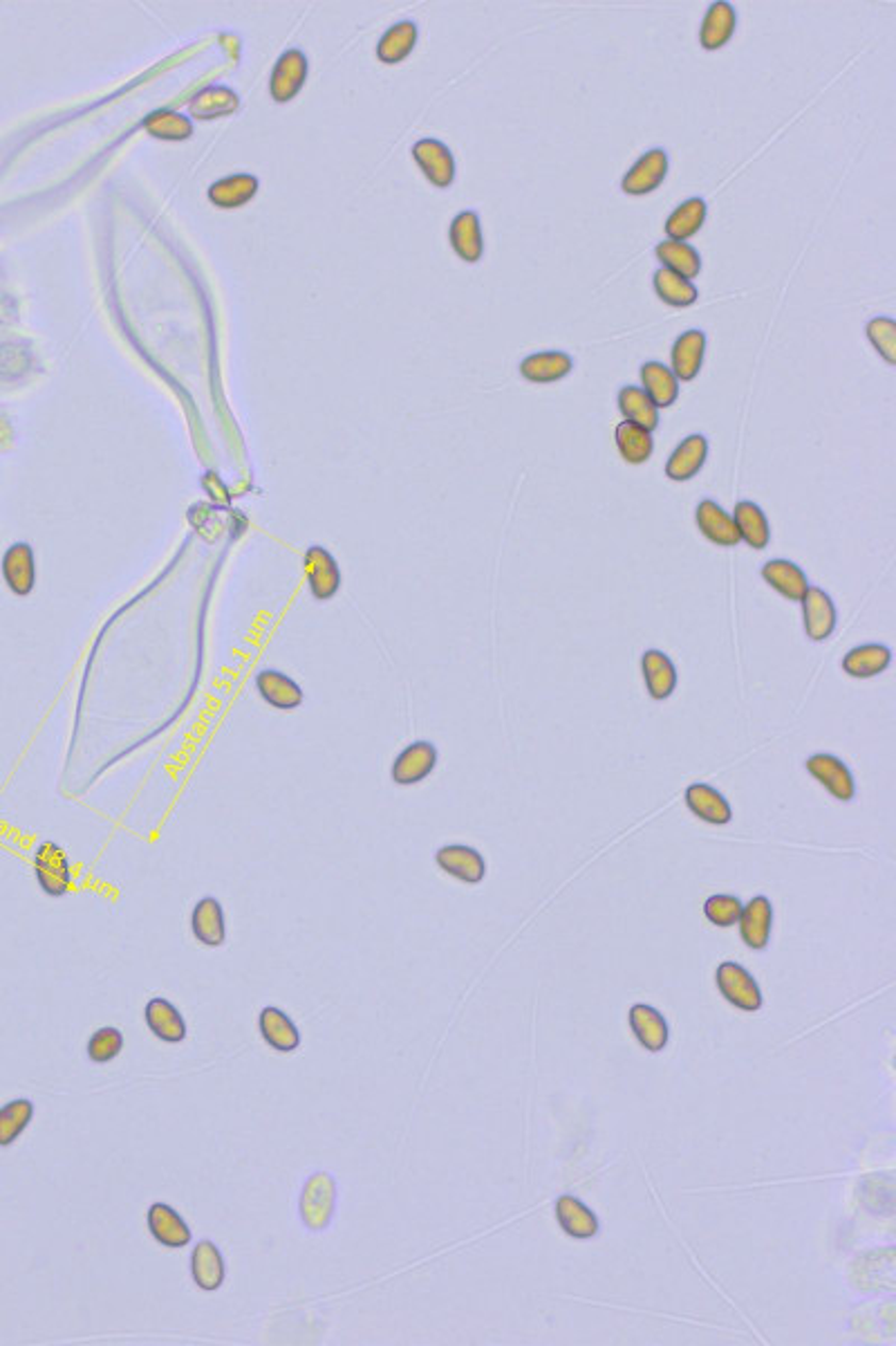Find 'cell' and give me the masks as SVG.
<instances>
[{
    "label": "cell",
    "instance_id": "1",
    "mask_svg": "<svg viewBox=\"0 0 896 1346\" xmlns=\"http://www.w3.org/2000/svg\"><path fill=\"white\" fill-rule=\"evenodd\" d=\"M337 1212V1181L327 1171H314L303 1183L298 1197L300 1223L310 1232H323L330 1228Z\"/></svg>",
    "mask_w": 896,
    "mask_h": 1346
},
{
    "label": "cell",
    "instance_id": "2",
    "mask_svg": "<svg viewBox=\"0 0 896 1346\" xmlns=\"http://www.w3.org/2000/svg\"><path fill=\"white\" fill-rule=\"evenodd\" d=\"M32 868L38 888L50 898H63L70 892L75 871L68 851L54 839L40 842L32 853Z\"/></svg>",
    "mask_w": 896,
    "mask_h": 1346
},
{
    "label": "cell",
    "instance_id": "3",
    "mask_svg": "<svg viewBox=\"0 0 896 1346\" xmlns=\"http://www.w3.org/2000/svg\"><path fill=\"white\" fill-rule=\"evenodd\" d=\"M303 573H305V583H308V591L314 602L325 604V602H332L339 595L343 586L341 566H339V559L325 546L312 544L310 548H305Z\"/></svg>",
    "mask_w": 896,
    "mask_h": 1346
},
{
    "label": "cell",
    "instance_id": "4",
    "mask_svg": "<svg viewBox=\"0 0 896 1346\" xmlns=\"http://www.w3.org/2000/svg\"><path fill=\"white\" fill-rule=\"evenodd\" d=\"M0 575L7 586V591L16 597H30L36 589V555L28 541H16L5 548L0 557Z\"/></svg>",
    "mask_w": 896,
    "mask_h": 1346
},
{
    "label": "cell",
    "instance_id": "5",
    "mask_svg": "<svg viewBox=\"0 0 896 1346\" xmlns=\"http://www.w3.org/2000/svg\"><path fill=\"white\" fill-rule=\"evenodd\" d=\"M715 983L731 1006L745 1012H757L762 1008V992L753 974L742 965L727 961L717 967Z\"/></svg>",
    "mask_w": 896,
    "mask_h": 1346
},
{
    "label": "cell",
    "instance_id": "6",
    "mask_svg": "<svg viewBox=\"0 0 896 1346\" xmlns=\"http://www.w3.org/2000/svg\"><path fill=\"white\" fill-rule=\"evenodd\" d=\"M260 701L278 711H294L305 703L303 687L280 669H260L254 678Z\"/></svg>",
    "mask_w": 896,
    "mask_h": 1346
},
{
    "label": "cell",
    "instance_id": "7",
    "mask_svg": "<svg viewBox=\"0 0 896 1346\" xmlns=\"http://www.w3.org/2000/svg\"><path fill=\"white\" fill-rule=\"evenodd\" d=\"M146 1228L152 1239H156V1244H160L162 1248L180 1250V1248L191 1246V1239H193V1232L182 1214L168 1203H152L148 1207Z\"/></svg>",
    "mask_w": 896,
    "mask_h": 1346
},
{
    "label": "cell",
    "instance_id": "8",
    "mask_svg": "<svg viewBox=\"0 0 896 1346\" xmlns=\"http://www.w3.org/2000/svg\"><path fill=\"white\" fill-rule=\"evenodd\" d=\"M437 766V748L430 741H414L406 746L392 762L390 779L397 786H414L433 774Z\"/></svg>",
    "mask_w": 896,
    "mask_h": 1346
},
{
    "label": "cell",
    "instance_id": "9",
    "mask_svg": "<svg viewBox=\"0 0 896 1346\" xmlns=\"http://www.w3.org/2000/svg\"><path fill=\"white\" fill-rule=\"evenodd\" d=\"M189 1270L193 1277V1284L205 1293L221 1291L227 1282L225 1254L209 1239H202L193 1246L191 1259H189Z\"/></svg>",
    "mask_w": 896,
    "mask_h": 1346
},
{
    "label": "cell",
    "instance_id": "10",
    "mask_svg": "<svg viewBox=\"0 0 896 1346\" xmlns=\"http://www.w3.org/2000/svg\"><path fill=\"white\" fill-rule=\"evenodd\" d=\"M191 933L205 947H223L227 943V916L223 902L205 896L191 911Z\"/></svg>",
    "mask_w": 896,
    "mask_h": 1346
},
{
    "label": "cell",
    "instance_id": "11",
    "mask_svg": "<svg viewBox=\"0 0 896 1346\" xmlns=\"http://www.w3.org/2000/svg\"><path fill=\"white\" fill-rule=\"evenodd\" d=\"M258 1032L262 1037L265 1044L282 1055H290L294 1051H298L303 1035L298 1030V1026L294 1024V1019L276 1006H267L262 1008L258 1014Z\"/></svg>",
    "mask_w": 896,
    "mask_h": 1346
},
{
    "label": "cell",
    "instance_id": "12",
    "mask_svg": "<svg viewBox=\"0 0 896 1346\" xmlns=\"http://www.w3.org/2000/svg\"><path fill=\"white\" fill-rule=\"evenodd\" d=\"M144 1022L146 1028L160 1041H164V1044H182L189 1037L186 1019L182 1016L180 1008L173 1006L168 998L152 996L144 1008Z\"/></svg>",
    "mask_w": 896,
    "mask_h": 1346
},
{
    "label": "cell",
    "instance_id": "13",
    "mask_svg": "<svg viewBox=\"0 0 896 1346\" xmlns=\"http://www.w3.org/2000/svg\"><path fill=\"white\" fill-rule=\"evenodd\" d=\"M666 176H668V154L664 148H650L648 154H644L625 173L621 189L628 195H646V193H652L654 189H659Z\"/></svg>",
    "mask_w": 896,
    "mask_h": 1346
},
{
    "label": "cell",
    "instance_id": "14",
    "mask_svg": "<svg viewBox=\"0 0 896 1346\" xmlns=\"http://www.w3.org/2000/svg\"><path fill=\"white\" fill-rule=\"evenodd\" d=\"M800 602H802V618H804L807 636H810L814 642H822L832 636L838 624L836 606L832 597H829L822 589H818V586H810Z\"/></svg>",
    "mask_w": 896,
    "mask_h": 1346
},
{
    "label": "cell",
    "instance_id": "15",
    "mask_svg": "<svg viewBox=\"0 0 896 1346\" xmlns=\"http://www.w3.org/2000/svg\"><path fill=\"white\" fill-rule=\"evenodd\" d=\"M435 862L437 866L442 868L444 874L462 880L467 884H477L483 882L487 876V862L485 858L479 855V851L471 849V846L465 844H449L442 846L440 851L435 853Z\"/></svg>",
    "mask_w": 896,
    "mask_h": 1346
},
{
    "label": "cell",
    "instance_id": "16",
    "mask_svg": "<svg viewBox=\"0 0 896 1346\" xmlns=\"http://www.w3.org/2000/svg\"><path fill=\"white\" fill-rule=\"evenodd\" d=\"M412 158L424 171V176L440 189H449L455 180V158L451 148L437 140H420L412 146Z\"/></svg>",
    "mask_w": 896,
    "mask_h": 1346
},
{
    "label": "cell",
    "instance_id": "17",
    "mask_svg": "<svg viewBox=\"0 0 896 1346\" xmlns=\"http://www.w3.org/2000/svg\"><path fill=\"white\" fill-rule=\"evenodd\" d=\"M807 770L841 801H851L857 795V781L849 768L834 754H814L807 758Z\"/></svg>",
    "mask_w": 896,
    "mask_h": 1346
},
{
    "label": "cell",
    "instance_id": "18",
    "mask_svg": "<svg viewBox=\"0 0 896 1346\" xmlns=\"http://www.w3.org/2000/svg\"><path fill=\"white\" fill-rule=\"evenodd\" d=\"M739 936L751 949H764L771 939L773 925V907L767 896H755L749 904H745L739 916Z\"/></svg>",
    "mask_w": 896,
    "mask_h": 1346
},
{
    "label": "cell",
    "instance_id": "19",
    "mask_svg": "<svg viewBox=\"0 0 896 1346\" xmlns=\"http://www.w3.org/2000/svg\"><path fill=\"white\" fill-rule=\"evenodd\" d=\"M695 518H697L699 530H702V534L708 541H713L715 546L735 548L742 541L733 516L722 506L711 501V498H704V501L697 506Z\"/></svg>",
    "mask_w": 896,
    "mask_h": 1346
},
{
    "label": "cell",
    "instance_id": "20",
    "mask_svg": "<svg viewBox=\"0 0 896 1346\" xmlns=\"http://www.w3.org/2000/svg\"><path fill=\"white\" fill-rule=\"evenodd\" d=\"M704 353H706V335L704 331H686L680 337H677L672 351H670V371L674 373L677 380L682 382H690L697 378L699 368L704 364Z\"/></svg>",
    "mask_w": 896,
    "mask_h": 1346
},
{
    "label": "cell",
    "instance_id": "21",
    "mask_svg": "<svg viewBox=\"0 0 896 1346\" xmlns=\"http://www.w3.org/2000/svg\"><path fill=\"white\" fill-rule=\"evenodd\" d=\"M305 77H308V59H305L300 50H288L278 59L276 68L272 73V81H270L272 97L278 103L294 99L298 91L303 89Z\"/></svg>",
    "mask_w": 896,
    "mask_h": 1346
},
{
    "label": "cell",
    "instance_id": "22",
    "mask_svg": "<svg viewBox=\"0 0 896 1346\" xmlns=\"http://www.w3.org/2000/svg\"><path fill=\"white\" fill-rule=\"evenodd\" d=\"M556 1221L560 1230L572 1239H592L599 1234V1219L581 1199L563 1193L556 1201Z\"/></svg>",
    "mask_w": 896,
    "mask_h": 1346
},
{
    "label": "cell",
    "instance_id": "23",
    "mask_svg": "<svg viewBox=\"0 0 896 1346\" xmlns=\"http://www.w3.org/2000/svg\"><path fill=\"white\" fill-rule=\"evenodd\" d=\"M706 459H708L706 436H702V433H693V436L682 440V445L672 451L666 465V476L677 483L690 481L693 476H697L699 469L704 467Z\"/></svg>",
    "mask_w": 896,
    "mask_h": 1346
},
{
    "label": "cell",
    "instance_id": "24",
    "mask_svg": "<svg viewBox=\"0 0 896 1346\" xmlns=\"http://www.w3.org/2000/svg\"><path fill=\"white\" fill-rule=\"evenodd\" d=\"M630 1028L635 1032L639 1044L648 1051V1053H659L668 1046V1024L659 1010H654L652 1006L646 1004H637L630 1008Z\"/></svg>",
    "mask_w": 896,
    "mask_h": 1346
},
{
    "label": "cell",
    "instance_id": "25",
    "mask_svg": "<svg viewBox=\"0 0 896 1346\" xmlns=\"http://www.w3.org/2000/svg\"><path fill=\"white\" fill-rule=\"evenodd\" d=\"M574 359L563 351H544L534 353L520 362V375L534 384L558 382L572 373Z\"/></svg>",
    "mask_w": 896,
    "mask_h": 1346
},
{
    "label": "cell",
    "instance_id": "26",
    "mask_svg": "<svg viewBox=\"0 0 896 1346\" xmlns=\"http://www.w3.org/2000/svg\"><path fill=\"white\" fill-rule=\"evenodd\" d=\"M451 245L467 263H477L483 258V227H479V215L475 211H462L455 215L451 223Z\"/></svg>",
    "mask_w": 896,
    "mask_h": 1346
},
{
    "label": "cell",
    "instance_id": "27",
    "mask_svg": "<svg viewBox=\"0 0 896 1346\" xmlns=\"http://www.w3.org/2000/svg\"><path fill=\"white\" fill-rule=\"evenodd\" d=\"M641 390L657 408H668L680 398V380L674 378L670 366L662 362H646L641 366Z\"/></svg>",
    "mask_w": 896,
    "mask_h": 1346
},
{
    "label": "cell",
    "instance_id": "28",
    "mask_svg": "<svg viewBox=\"0 0 896 1346\" xmlns=\"http://www.w3.org/2000/svg\"><path fill=\"white\" fill-rule=\"evenodd\" d=\"M735 26H737L735 7L731 3H724V0H717V3L708 7L702 30H699L702 48L711 52L724 48L735 34Z\"/></svg>",
    "mask_w": 896,
    "mask_h": 1346
},
{
    "label": "cell",
    "instance_id": "29",
    "mask_svg": "<svg viewBox=\"0 0 896 1346\" xmlns=\"http://www.w3.org/2000/svg\"><path fill=\"white\" fill-rule=\"evenodd\" d=\"M762 577L771 586V589H776L782 597L792 602H800L807 589H810V581H807V575L802 573V568L796 566L794 561H786V559H773L764 563Z\"/></svg>",
    "mask_w": 896,
    "mask_h": 1346
},
{
    "label": "cell",
    "instance_id": "30",
    "mask_svg": "<svg viewBox=\"0 0 896 1346\" xmlns=\"http://www.w3.org/2000/svg\"><path fill=\"white\" fill-rule=\"evenodd\" d=\"M641 667H644V678H646L650 696L654 701L670 699L672 691L677 689V669L664 651H657V648L646 651L641 658Z\"/></svg>",
    "mask_w": 896,
    "mask_h": 1346
},
{
    "label": "cell",
    "instance_id": "31",
    "mask_svg": "<svg viewBox=\"0 0 896 1346\" xmlns=\"http://www.w3.org/2000/svg\"><path fill=\"white\" fill-rule=\"evenodd\" d=\"M686 803L688 808L708 823H715V827H724L733 819V811L731 803L724 799L722 792H717L715 788L706 786V784H693L686 790Z\"/></svg>",
    "mask_w": 896,
    "mask_h": 1346
},
{
    "label": "cell",
    "instance_id": "32",
    "mask_svg": "<svg viewBox=\"0 0 896 1346\" xmlns=\"http://www.w3.org/2000/svg\"><path fill=\"white\" fill-rule=\"evenodd\" d=\"M733 520H735V526H737L739 539H742V541H747V544H749L751 548H755V550H764V548L769 546V541H771V528H769L767 514L762 512V508H760L757 503H753V501H739V503L735 506Z\"/></svg>",
    "mask_w": 896,
    "mask_h": 1346
},
{
    "label": "cell",
    "instance_id": "33",
    "mask_svg": "<svg viewBox=\"0 0 896 1346\" xmlns=\"http://www.w3.org/2000/svg\"><path fill=\"white\" fill-rule=\"evenodd\" d=\"M892 664V651L883 644H863L843 658V669L851 678H874Z\"/></svg>",
    "mask_w": 896,
    "mask_h": 1346
},
{
    "label": "cell",
    "instance_id": "34",
    "mask_svg": "<svg viewBox=\"0 0 896 1346\" xmlns=\"http://www.w3.org/2000/svg\"><path fill=\"white\" fill-rule=\"evenodd\" d=\"M706 213H708V205L702 198H688L686 203H682L666 221L668 241H680V243L688 241V238H693L699 229L704 227Z\"/></svg>",
    "mask_w": 896,
    "mask_h": 1346
},
{
    "label": "cell",
    "instance_id": "35",
    "mask_svg": "<svg viewBox=\"0 0 896 1346\" xmlns=\"http://www.w3.org/2000/svg\"><path fill=\"white\" fill-rule=\"evenodd\" d=\"M258 191V180L249 173H235L225 180H217L209 189V201L221 209H235L247 205Z\"/></svg>",
    "mask_w": 896,
    "mask_h": 1346
},
{
    "label": "cell",
    "instance_id": "36",
    "mask_svg": "<svg viewBox=\"0 0 896 1346\" xmlns=\"http://www.w3.org/2000/svg\"><path fill=\"white\" fill-rule=\"evenodd\" d=\"M36 1113V1106L28 1097H16L0 1106V1147H12L28 1132Z\"/></svg>",
    "mask_w": 896,
    "mask_h": 1346
},
{
    "label": "cell",
    "instance_id": "37",
    "mask_svg": "<svg viewBox=\"0 0 896 1346\" xmlns=\"http://www.w3.org/2000/svg\"><path fill=\"white\" fill-rule=\"evenodd\" d=\"M654 254H657L662 268L680 274L688 281L697 278L699 272H702V256H699V252L688 243L664 241L654 247Z\"/></svg>",
    "mask_w": 896,
    "mask_h": 1346
},
{
    "label": "cell",
    "instance_id": "38",
    "mask_svg": "<svg viewBox=\"0 0 896 1346\" xmlns=\"http://www.w3.org/2000/svg\"><path fill=\"white\" fill-rule=\"evenodd\" d=\"M619 408L628 422H635L650 433L659 427V408L652 404L641 386H623L619 390Z\"/></svg>",
    "mask_w": 896,
    "mask_h": 1346
},
{
    "label": "cell",
    "instance_id": "39",
    "mask_svg": "<svg viewBox=\"0 0 896 1346\" xmlns=\"http://www.w3.org/2000/svg\"><path fill=\"white\" fill-rule=\"evenodd\" d=\"M617 447L623 455V461L630 465H641L646 463L652 451H654V440L652 433L641 429L635 422H621L617 427Z\"/></svg>",
    "mask_w": 896,
    "mask_h": 1346
},
{
    "label": "cell",
    "instance_id": "40",
    "mask_svg": "<svg viewBox=\"0 0 896 1346\" xmlns=\"http://www.w3.org/2000/svg\"><path fill=\"white\" fill-rule=\"evenodd\" d=\"M414 43H418V26H414L412 20H402V23L392 26L381 36L377 46V57L384 63H400L412 52Z\"/></svg>",
    "mask_w": 896,
    "mask_h": 1346
},
{
    "label": "cell",
    "instance_id": "41",
    "mask_svg": "<svg viewBox=\"0 0 896 1346\" xmlns=\"http://www.w3.org/2000/svg\"><path fill=\"white\" fill-rule=\"evenodd\" d=\"M238 95L225 85H213V89H207L202 93H198L191 101V115L198 119H215L223 115H231L238 108Z\"/></svg>",
    "mask_w": 896,
    "mask_h": 1346
},
{
    "label": "cell",
    "instance_id": "42",
    "mask_svg": "<svg viewBox=\"0 0 896 1346\" xmlns=\"http://www.w3.org/2000/svg\"><path fill=\"white\" fill-rule=\"evenodd\" d=\"M652 281H654V290H657V294L674 308H688L699 297L693 281L674 274L666 268H659L657 272H654Z\"/></svg>",
    "mask_w": 896,
    "mask_h": 1346
},
{
    "label": "cell",
    "instance_id": "43",
    "mask_svg": "<svg viewBox=\"0 0 896 1346\" xmlns=\"http://www.w3.org/2000/svg\"><path fill=\"white\" fill-rule=\"evenodd\" d=\"M124 1051V1032L115 1026H103L95 1030L85 1044V1055L93 1063H111Z\"/></svg>",
    "mask_w": 896,
    "mask_h": 1346
},
{
    "label": "cell",
    "instance_id": "44",
    "mask_svg": "<svg viewBox=\"0 0 896 1346\" xmlns=\"http://www.w3.org/2000/svg\"><path fill=\"white\" fill-rule=\"evenodd\" d=\"M144 128L158 140H186L193 133L191 119L173 113V111H156L144 119Z\"/></svg>",
    "mask_w": 896,
    "mask_h": 1346
},
{
    "label": "cell",
    "instance_id": "45",
    "mask_svg": "<svg viewBox=\"0 0 896 1346\" xmlns=\"http://www.w3.org/2000/svg\"><path fill=\"white\" fill-rule=\"evenodd\" d=\"M742 909H745V904H742L737 896L719 894V896H711L704 902V916L708 918V923L717 927H733L737 925L742 916Z\"/></svg>",
    "mask_w": 896,
    "mask_h": 1346
},
{
    "label": "cell",
    "instance_id": "46",
    "mask_svg": "<svg viewBox=\"0 0 896 1346\" xmlns=\"http://www.w3.org/2000/svg\"><path fill=\"white\" fill-rule=\"evenodd\" d=\"M874 349H877L887 364L896 362V323L887 317L869 319L865 329Z\"/></svg>",
    "mask_w": 896,
    "mask_h": 1346
}]
</instances>
